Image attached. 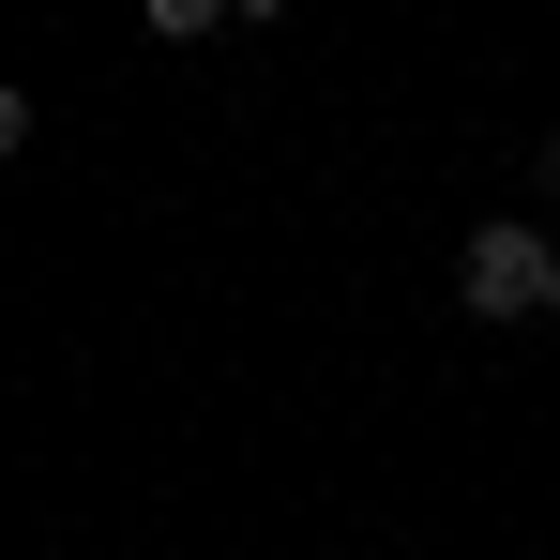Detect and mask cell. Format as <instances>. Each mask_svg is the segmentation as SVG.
Listing matches in <instances>:
<instances>
[{
  "mask_svg": "<svg viewBox=\"0 0 560 560\" xmlns=\"http://www.w3.org/2000/svg\"><path fill=\"white\" fill-rule=\"evenodd\" d=\"M455 303L485 318V334H515V318H560V243L546 228H515V212H485L455 243Z\"/></svg>",
  "mask_w": 560,
  "mask_h": 560,
  "instance_id": "1",
  "label": "cell"
},
{
  "mask_svg": "<svg viewBox=\"0 0 560 560\" xmlns=\"http://www.w3.org/2000/svg\"><path fill=\"white\" fill-rule=\"evenodd\" d=\"M137 15H152L167 46H212V31H228V0H137Z\"/></svg>",
  "mask_w": 560,
  "mask_h": 560,
  "instance_id": "2",
  "label": "cell"
},
{
  "mask_svg": "<svg viewBox=\"0 0 560 560\" xmlns=\"http://www.w3.org/2000/svg\"><path fill=\"white\" fill-rule=\"evenodd\" d=\"M15 152H31V92L0 77V167H15Z\"/></svg>",
  "mask_w": 560,
  "mask_h": 560,
  "instance_id": "3",
  "label": "cell"
},
{
  "mask_svg": "<svg viewBox=\"0 0 560 560\" xmlns=\"http://www.w3.org/2000/svg\"><path fill=\"white\" fill-rule=\"evenodd\" d=\"M273 15H288V0H228V31H273Z\"/></svg>",
  "mask_w": 560,
  "mask_h": 560,
  "instance_id": "4",
  "label": "cell"
},
{
  "mask_svg": "<svg viewBox=\"0 0 560 560\" xmlns=\"http://www.w3.org/2000/svg\"><path fill=\"white\" fill-rule=\"evenodd\" d=\"M546 197H560V137H546Z\"/></svg>",
  "mask_w": 560,
  "mask_h": 560,
  "instance_id": "5",
  "label": "cell"
}]
</instances>
